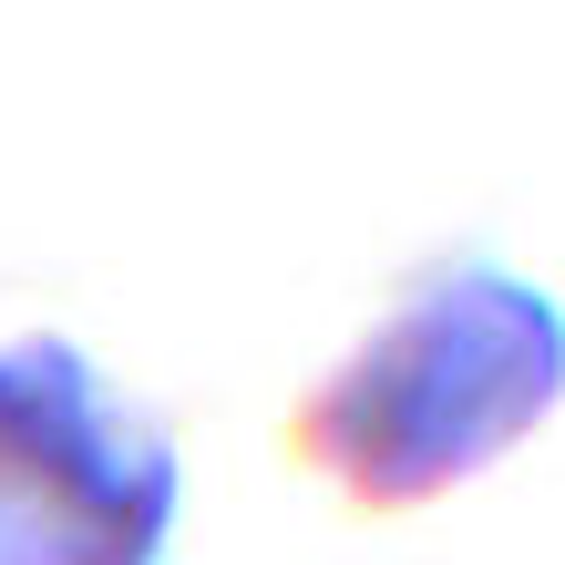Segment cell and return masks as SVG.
<instances>
[{
	"mask_svg": "<svg viewBox=\"0 0 565 565\" xmlns=\"http://www.w3.org/2000/svg\"><path fill=\"white\" fill-rule=\"evenodd\" d=\"M565 402V298L504 257L422 268L298 391L288 452L360 514H412L535 443Z\"/></svg>",
	"mask_w": 565,
	"mask_h": 565,
	"instance_id": "1",
	"label": "cell"
},
{
	"mask_svg": "<svg viewBox=\"0 0 565 565\" xmlns=\"http://www.w3.org/2000/svg\"><path fill=\"white\" fill-rule=\"evenodd\" d=\"M175 524V443L83 360V340H0V565H154Z\"/></svg>",
	"mask_w": 565,
	"mask_h": 565,
	"instance_id": "2",
	"label": "cell"
}]
</instances>
